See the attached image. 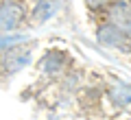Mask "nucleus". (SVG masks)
Listing matches in <instances>:
<instances>
[{
	"label": "nucleus",
	"instance_id": "8",
	"mask_svg": "<svg viewBox=\"0 0 131 120\" xmlns=\"http://www.w3.org/2000/svg\"><path fill=\"white\" fill-rule=\"evenodd\" d=\"M107 2L109 0H85V7H88L94 15H101V18H103V11H105V7H107Z\"/></svg>",
	"mask_w": 131,
	"mask_h": 120
},
{
	"label": "nucleus",
	"instance_id": "4",
	"mask_svg": "<svg viewBox=\"0 0 131 120\" xmlns=\"http://www.w3.org/2000/svg\"><path fill=\"white\" fill-rule=\"evenodd\" d=\"M59 7H61V0H35V2H31L26 11V26L46 24L48 20L57 15Z\"/></svg>",
	"mask_w": 131,
	"mask_h": 120
},
{
	"label": "nucleus",
	"instance_id": "2",
	"mask_svg": "<svg viewBox=\"0 0 131 120\" xmlns=\"http://www.w3.org/2000/svg\"><path fill=\"white\" fill-rule=\"evenodd\" d=\"M96 42L103 48L118 52H131V39L127 37V33L122 31L118 24L112 22H101L96 28Z\"/></svg>",
	"mask_w": 131,
	"mask_h": 120
},
{
	"label": "nucleus",
	"instance_id": "3",
	"mask_svg": "<svg viewBox=\"0 0 131 120\" xmlns=\"http://www.w3.org/2000/svg\"><path fill=\"white\" fill-rule=\"evenodd\" d=\"M31 61H33V46L28 42H24V44H20V46L11 48L9 52L0 55V70H2L7 77H11V74L20 72L22 68H26Z\"/></svg>",
	"mask_w": 131,
	"mask_h": 120
},
{
	"label": "nucleus",
	"instance_id": "10",
	"mask_svg": "<svg viewBox=\"0 0 131 120\" xmlns=\"http://www.w3.org/2000/svg\"><path fill=\"white\" fill-rule=\"evenodd\" d=\"M24 2H26V5H31V2H35V0H24Z\"/></svg>",
	"mask_w": 131,
	"mask_h": 120
},
{
	"label": "nucleus",
	"instance_id": "7",
	"mask_svg": "<svg viewBox=\"0 0 131 120\" xmlns=\"http://www.w3.org/2000/svg\"><path fill=\"white\" fill-rule=\"evenodd\" d=\"M28 42L26 35H20V33H9V35H0V55H5L9 52L11 48L20 46V44Z\"/></svg>",
	"mask_w": 131,
	"mask_h": 120
},
{
	"label": "nucleus",
	"instance_id": "6",
	"mask_svg": "<svg viewBox=\"0 0 131 120\" xmlns=\"http://www.w3.org/2000/svg\"><path fill=\"white\" fill-rule=\"evenodd\" d=\"M107 101L112 105H116L118 109H127L131 105V83H114L112 88L107 90Z\"/></svg>",
	"mask_w": 131,
	"mask_h": 120
},
{
	"label": "nucleus",
	"instance_id": "5",
	"mask_svg": "<svg viewBox=\"0 0 131 120\" xmlns=\"http://www.w3.org/2000/svg\"><path fill=\"white\" fill-rule=\"evenodd\" d=\"M37 66H39V70H42L46 77L55 79L68 68V55H66L63 50H48L46 55L39 59Z\"/></svg>",
	"mask_w": 131,
	"mask_h": 120
},
{
	"label": "nucleus",
	"instance_id": "1",
	"mask_svg": "<svg viewBox=\"0 0 131 120\" xmlns=\"http://www.w3.org/2000/svg\"><path fill=\"white\" fill-rule=\"evenodd\" d=\"M26 11L24 0H0V35L18 33L26 26Z\"/></svg>",
	"mask_w": 131,
	"mask_h": 120
},
{
	"label": "nucleus",
	"instance_id": "9",
	"mask_svg": "<svg viewBox=\"0 0 131 120\" xmlns=\"http://www.w3.org/2000/svg\"><path fill=\"white\" fill-rule=\"evenodd\" d=\"M120 28H122V31L127 33V37H129V39H131V13L127 15L125 20H122V24H120Z\"/></svg>",
	"mask_w": 131,
	"mask_h": 120
}]
</instances>
